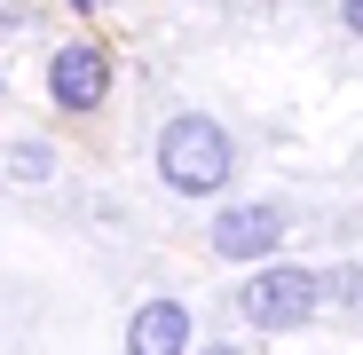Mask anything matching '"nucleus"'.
I'll use <instances>...</instances> for the list:
<instances>
[{"instance_id":"obj_1","label":"nucleus","mask_w":363,"mask_h":355,"mask_svg":"<svg viewBox=\"0 0 363 355\" xmlns=\"http://www.w3.org/2000/svg\"><path fill=\"white\" fill-rule=\"evenodd\" d=\"M229 166H237V150H229V127H221V118H206V111L166 118V135H158V174H166V190L213 198V190L229 182Z\"/></svg>"},{"instance_id":"obj_2","label":"nucleus","mask_w":363,"mask_h":355,"mask_svg":"<svg viewBox=\"0 0 363 355\" xmlns=\"http://www.w3.org/2000/svg\"><path fill=\"white\" fill-rule=\"evenodd\" d=\"M48 95H55V111H95V103L111 95V55H103L95 40L55 47V55H48Z\"/></svg>"},{"instance_id":"obj_3","label":"nucleus","mask_w":363,"mask_h":355,"mask_svg":"<svg viewBox=\"0 0 363 355\" xmlns=\"http://www.w3.org/2000/svg\"><path fill=\"white\" fill-rule=\"evenodd\" d=\"M316 292H324V284H316L308 269H261V276L245 284V300H237V308H245L261 332H284V324H300V316L316 308Z\"/></svg>"},{"instance_id":"obj_4","label":"nucleus","mask_w":363,"mask_h":355,"mask_svg":"<svg viewBox=\"0 0 363 355\" xmlns=\"http://www.w3.org/2000/svg\"><path fill=\"white\" fill-rule=\"evenodd\" d=\"M269 245H284V205H229L213 221V253L229 261H261Z\"/></svg>"},{"instance_id":"obj_5","label":"nucleus","mask_w":363,"mask_h":355,"mask_svg":"<svg viewBox=\"0 0 363 355\" xmlns=\"http://www.w3.org/2000/svg\"><path fill=\"white\" fill-rule=\"evenodd\" d=\"M127 355H190V308L182 300H143L135 332H127Z\"/></svg>"},{"instance_id":"obj_6","label":"nucleus","mask_w":363,"mask_h":355,"mask_svg":"<svg viewBox=\"0 0 363 355\" xmlns=\"http://www.w3.org/2000/svg\"><path fill=\"white\" fill-rule=\"evenodd\" d=\"M340 16H347V32L363 40V0H340Z\"/></svg>"},{"instance_id":"obj_7","label":"nucleus","mask_w":363,"mask_h":355,"mask_svg":"<svg viewBox=\"0 0 363 355\" xmlns=\"http://www.w3.org/2000/svg\"><path fill=\"white\" fill-rule=\"evenodd\" d=\"M206 355H237V347H206Z\"/></svg>"}]
</instances>
